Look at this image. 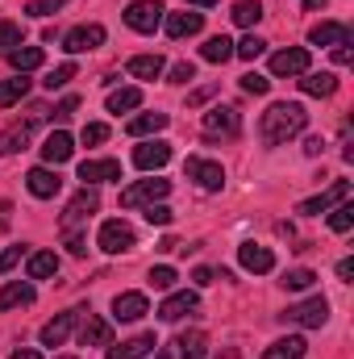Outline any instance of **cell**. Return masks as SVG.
Instances as JSON below:
<instances>
[{
	"label": "cell",
	"mask_w": 354,
	"mask_h": 359,
	"mask_svg": "<svg viewBox=\"0 0 354 359\" xmlns=\"http://www.w3.org/2000/svg\"><path fill=\"white\" fill-rule=\"evenodd\" d=\"M304 126H309V113H304L300 100H275L263 117H259V134H263L267 147H279V142L296 138Z\"/></svg>",
	"instance_id": "6da1fadb"
},
{
	"label": "cell",
	"mask_w": 354,
	"mask_h": 359,
	"mask_svg": "<svg viewBox=\"0 0 354 359\" xmlns=\"http://www.w3.org/2000/svg\"><path fill=\"white\" fill-rule=\"evenodd\" d=\"M279 318H283V322H296V326H304V330H321V326L330 322V301L317 292V297H309V301H300V305H288Z\"/></svg>",
	"instance_id": "7a4b0ae2"
},
{
	"label": "cell",
	"mask_w": 354,
	"mask_h": 359,
	"mask_svg": "<svg viewBox=\"0 0 354 359\" xmlns=\"http://www.w3.org/2000/svg\"><path fill=\"white\" fill-rule=\"evenodd\" d=\"M155 351H159L155 359H204L208 355V334L204 330H187V334H179V339L155 347Z\"/></svg>",
	"instance_id": "3957f363"
},
{
	"label": "cell",
	"mask_w": 354,
	"mask_h": 359,
	"mask_svg": "<svg viewBox=\"0 0 354 359\" xmlns=\"http://www.w3.org/2000/svg\"><path fill=\"white\" fill-rule=\"evenodd\" d=\"M163 4L159 0H134L129 8H125V25L129 29H138V34H155L159 25H163Z\"/></svg>",
	"instance_id": "277c9868"
},
{
	"label": "cell",
	"mask_w": 354,
	"mask_h": 359,
	"mask_svg": "<svg viewBox=\"0 0 354 359\" xmlns=\"http://www.w3.org/2000/svg\"><path fill=\"white\" fill-rule=\"evenodd\" d=\"M171 192V180H138L121 192V205L125 209H138V205H159L163 196Z\"/></svg>",
	"instance_id": "5b68a950"
},
{
	"label": "cell",
	"mask_w": 354,
	"mask_h": 359,
	"mask_svg": "<svg viewBox=\"0 0 354 359\" xmlns=\"http://www.w3.org/2000/svg\"><path fill=\"white\" fill-rule=\"evenodd\" d=\"M346 196H351V180H334L325 192H317V196L300 201V205H296V213H304V217H317V213L334 209V205H338V201H346Z\"/></svg>",
	"instance_id": "8992f818"
},
{
	"label": "cell",
	"mask_w": 354,
	"mask_h": 359,
	"mask_svg": "<svg viewBox=\"0 0 354 359\" xmlns=\"http://www.w3.org/2000/svg\"><path fill=\"white\" fill-rule=\"evenodd\" d=\"M183 172H187V180H196L204 192H221L225 188V168L213 163V159H187Z\"/></svg>",
	"instance_id": "52a82bcc"
},
{
	"label": "cell",
	"mask_w": 354,
	"mask_h": 359,
	"mask_svg": "<svg viewBox=\"0 0 354 359\" xmlns=\"http://www.w3.org/2000/svg\"><path fill=\"white\" fill-rule=\"evenodd\" d=\"M96 247H100L104 255H121V251L134 247V230H129L125 222H104L100 234H96Z\"/></svg>",
	"instance_id": "ba28073f"
},
{
	"label": "cell",
	"mask_w": 354,
	"mask_h": 359,
	"mask_svg": "<svg viewBox=\"0 0 354 359\" xmlns=\"http://www.w3.org/2000/svg\"><path fill=\"white\" fill-rule=\"evenodd\" d=\"M96 209H100V196H96V188H88V184H84V192H76V196L67 201V213H63V230H76L80 222H88Z\"/></svg>",
	"instance_id": "9c48e42d"
},
{
	"label": "cell",
	"mask_w": 354,
	"mask_h": 359,
	"mask_svg": "<svg viewBox=\"0 0 354 359\" xmlns=\"http://www.w3.org/2000/svg\"><path fill=\"white\" fill-rule=\"evenodd\" d=\"M309 72V50L304 46H288L271 55V76H304Z\"/></svg>",
	"instance_id": "30bf717a"
},
{
	"label": "cell",
	"mask_w": 354,
	"mask_h": 359,
	"mask_svg": "<svg viewBox=\"0 0 354 359\" xmlns=\"http://www.w3.org/2000/svg\"><path fill=\"white\" fill-rule=\"evenodd\" d=\"M238 130H242V117H238L234 104H217V109L204 113V134H225V138H234Z\"/></svg>",
	"instance_id": "8fae6325"
},
{
	"label": "cell",
	"mask_w": 354,
	"mask_h": 359,
	"mask_svg": "<svg viewBox=\"0 0 354 359\" xmlns=\"http://www.w3.org/2000/svg\"><path fill=\"white\" fill-rule=\"evenodd\" d=\"M134 163H138L142 172H159V168H167V163H171V147H167V142H159V138H150V142L134 147Z\"/></svg>",
	"instance_id": "7c38bea8"
},
{
	"label": "cell",
	"mask_w": 354,
	"mask_h": 359,
	"mask_svg": "<svg viewBox=\"0 0 354 359\" xmlns=\"http://www.w3.org/2000/svg\"><path fill=\"white\" fill-rule=\"evenodd\" d=\"M80 313H84V309H67V313H59L55 322H46V326H42V334H38V339H42V347H63V343H67V334L76 330Z\"/></svg>",
	"instance_id": "4fadbf2b"
},
{
	"label": "cell",
	"mask_w": 354,
	"mask_h": 359,
	"mask_svg": "<svg viewBox=\"0 0 354 359\" xmlns=\"http://www.w3.org/2000/svg\"><path fill=\"white\" fill-rule=\"evenodd\" d=\"M96 46H104V25H76L63 38V50L67 55H84V50H96Z\"/></svg>",
	"instance_id": "5bb4252c"
},
{
	"label": "cell",
	"mask_w": 354,
	"mask_h": 359,
	"mask_svg": "<svg viewBox=\"0 0 354 359\" xmlns=\"http://www.w3.org/2000/svg\"><path fill=\"white\" fill-rule=\"evenodd\" d=\"M76 155V142H71V134L67 130H55L46 142H42V159L50 163V168H59V163H67Z\"/></svg>",
	"instance_id": "9a60e30c"
},
{
	"label": "cell",
	"mask_w": 354,
	"mask_h": 359,
	"mask_svg": "<svg viewBox=\"0 0 354 359\" xmlns=\"http://www.w3.org/2000/svg\"><path fill=\"white\" fill-rule=\"evenodd\" d=\"M146 313H150V305H146L142 292H117V301H113V318L117 322H138Z\"/></svg>",
	"instance_id": "2e32d148"
},
{
	"label": "cell",
	"mask_w": 354,
	"mask_h": 359,
	"mask_svg": "<svg viewBox=\"0 0 354 359\" xmlns=\"http://www.w3.org/2000/svg\"><path fill=\"white\" fill-rule=\"evenodd\" d=\"M238 264L246 271H255V276H267V271L275 268V255L267 247H259V243H242L238 247Z\"/></svg>",
	"instance_id": "e0dca14e"
},
{
	"label": "cell",
	"mask_w": 354,
	"mask_h": 359,
	"mask_svg": "<svg viewBox=\"0 0 354 359\" xmlns=\"http://www.w3.org/2000/svg\"><path fill=\"white\" fill-rule=\"evenodd\" d=\"M309 42L313 46H338V42H354L351 25H338V21H317L309 29Z\"/></svg>",
	"instance_id": "ac0fdd59"
},
{
	"label": "cell",
	"mask_w": 354,
	"mask_h": 359,
	"mask_svg": "<svg viewBox=\"0 0 354 359\" xmlns=\"http://www.w3.org/2000/svg\"><path fill=\"white\" fill-rule=\"evenodd\" d=\"M80 180H84V184L121 180V163H117V159H84V163H80Z\"/></svg>",
	"instance_id": "d6986e66"
},
{
	"label": "cell",
	"mask_w": 354,
	"mask_h": 359,
	"mask_svg": "<svg viewBox=\"0 0 354 359\" xmlns=\"http://www.w3.org/2000/svg\"><path fill=\"white\" fill-rule=\"evenodd\" d=\"M196 305H200V297H196V292H187V288H183V292H171V297L159 305V322H179V318H183V313H192Z\"/></svg>",
	"instance_id": "ffe728a7"
},
{
	"label": "cell",
	"mask_w": 354,
	"mask_h": 359,
	"mask_svg": "<svg viewBox=\"0 0 354 359\" xmlns=\"http://www.w3.org/2000/svg\"><path fill=\"white\" fill-rule=\"evenodd\" d=\"M25 184H29V192H34L38 201H50V196H59V188H63L59 172H50V168H34V172L25 176Z\"/></svg>",
	"instance_id": "44dd1931"
},
{
	"label": "cell",
	"mask_w": 354,
	"mask_h": 359,
	"mask_svg": "<svg viewBox=\"0 0 354 359\" xmlns=\"http://www.w3.org/2000/svg\"><path fill=\"white\" fill-rule=\"evenodd\" d=\"M125 72H129L134 80H159V76L167 72V63H163V55H134V59L125 63Z\"/></svg>",
	"instance_id": "7402d4cb"
},
{
	"label": "cell",
	"mask_w": 354,
	"mask_h": 359,
	"mask_svg": "<svg viewBox=\"0 0 354 359\" xmlns=\"http://www.w3.org/2000/svg\"><path fill=\"white\" fill-rule=\"evenodd\" d=\"M204 29V13H171L167 17V38H192Z\"/></svg>",
	"instance_id": "603a6c76"
},
{
	"label": "cell",
	"mask_w": 354,
	"mask_h": 359,
	"mask_svg": "<svg viewBox=\"0 0 354 359\" xmlns=\"http://www.w3.org/2000/svg\"><path fill=\"white\" fill-rule=\"evenodd\" d=\"M17 305H34V284L29 280H8L0 288V309H17Z\"/></svg>",
	"instance_id": "cb8c5ba5"
},
{
	"label": "cell",
	"mask_w": 354,
	"mask_h": 359,
	"mask_svg": "<svg viewBox=\"0 0 354 359\" xmlns=\"http://www.w3.org/2000/svg\"><path fill=\"white\" fill-rule=\"evenodd\" d=\"M80 347H113V326L104 318H88L80 330Z\"/></svg>",
	"instance_id": "d4e9b609"
},
{
	"label": "cell",
	"mask_w": 354,
	"mask_h": 359,
	"mask_svg": "<svg viewBox=\"0 0 354 359\" xmlns=\"http://www.w3.org/2000/svg\"><path fill=\"white\" fill-rule=\"evenodd\" d=\"M155 347H159L155 334H138V339H129V343H121V347H108V359H146Z\"/></svg>",
	"instance_id": "484cf974"
},
{
	"label": "cell",
	"mask_w": 354,
	"mask_h": 359,
	"mask_svg": "<svg viewBox=\"0 0 354 359\" xmlns=\"http://www.w3.org/2000/svg\"><path fill=\"white\" fill-rule=\"evenodd\" d=\"M300 88L309 92V96H334L338 92V76L334 72H304V80H300Z\"/></svg>",
	"instance_id": "4316f807"
},
{
	"label": "cell",
	"mask_w": 354,
	"mask_h": 359,
	"mask_svg": "<svg viewBox=\"0 0 354 359\" xmlns=\"http://www.w3.org/2000/svg\"><path fill=\"white\" fill-rule=\"evenodd\" d=\"M304 351H309V343H304L300 334H288V339L271 343L263 351V359H304Z\"/></svg>",
	"instance_id": "83f0119b"
},
{
	"label": "cell",
	"mask_w": 354,
	"mask_h": 359,
	"mask_svg": "<svg viewBox=\"0 0 354 359\" xmlns=\"http://www.w3.org/2000/svg\"><path fill=\"white\" fill-rule=\"evenodd\" d=\"M8 63L25 76V72H38V67L46 63V55H42V46H13V50H8Z\"/></svg>",
	"instance_id": "f1b7e54d"
},
{
	"label": "cell",
	"mask_w": 354,
	"mask_h": 359,
	"mask_svg": "<svg viewBox=\"0 0 354 359\" xmlns=\"http://www.w3.org/2000/svg\"><path fill=\"white\" fill-rule=\"evenodd\" d=\"M167 121H171L167 113H138V117H134L125 130H129L134 138H146V134H159V130H167Z\"/></svg>",
	"instance_id": "f546056e"
},
{
	"label": "cell",
	"mask_w": 354,
	"mask_h": 359,
	"mask_svg": "<svg viewBox=\"0 0 354 359\" xmlns=\"http://www.w3.org/2000/svg\"><path fill=\"white\" fill-rule=\"evenodd\" d=\"M25 271H29V280H50V276L59 271V255H55V251H34L29 264H25Z\"/></svg>",
	"instance_id": "4dcf8cb0"
},
{
	"label": "cell",
	"mask_w": 354,
	"mask_h": 359,
	"mask_svg": "<svg viewBox=\"0 0 354 359\" xmlns=\"http://www.w3.org/2000/svg\"><path fill=\"white\" fill-rule=\"evenodd\" d=\"M200 59H204V63H229V59H234V42H229L225 34H217V38H208V42L200 46Z\"/></svg>",
	"instance_id": "1f68e13d"
},
{
	"label": "cell",
	"mask_w": 354,
	"mask_h": 359,
	"mask_svg": "<svg viewBox=\"0 0 354 359\" xmlns=\"http://www.w3.org/2000/svg\"><path fill=\"white\" fill-rule=\"evenodd\" d=\"M25 92H29V80L21 72L13 80H0V109H13L17 100H25Z\"/></svg>",
	"instance_id": "d6a6232c"
},
{
	"label": "cell",
	"mask_w": 354,
	"mask_h": 359,
	"mask_svg": "<svg viewBox=\"0 0 354 359\" xmlns=\"http://www.w3.org/2000/svg\"><path fill=\"white\" fill-rule=\"evenodd\" d=\"M242 29H250V25H259V17H263V0H234V13H229Z\"/></svg>",
	"instance_id": "836d02e7"
},
{
	"label": "cell",
	"mask_w": 354,
	"mask_h": 359,
	"mask_svg": "<svg viewBox=\"0 0 354 359\" xmlns=\"http://www.w3.org/2000/svg\"><path fill=\"white\" fill-rule=\"evenodd\" d=\"M142 104V88H117L108 92V113H129Z\"/></svg>",
	"instance_id": "e575fe53"
},
{
	"label": "cell",
	"mask_w": 354,
	"mask_h": 359,
	"mask_svg": "<svg viewBox=\"0 0 354 359\" xmlns=\"http://www.w3.org/2000/svg\"><path fill=\"white\" fill-rule=\"evenodd\" d=\"M25 142H29V121L0 134V155H17V151H25Z\"/></svg>",
	"instance_id": "d590c367"
},
{
	"label": "cell",
	"mask_w": 354,
	"mask_h": 359,
	"mask_svg": "<svg viewBox=\"0 0 354 359\" xmlns=\"http://www.w3.org/2000/svg\"><path fill=\"white\" fill-rule=\"evenodd\" d=\"M288 292H309L313 284H317V271H309V268H292V271H283V280H279Z\"/></svg>",
	"instance_id": "8d00e7d4"
},
{
	"label": "cell",
	"mask_w": 354,
	"mask_h": 359,
	"mask_svg": "<svg viewBox=\"0 0 354 359\" xmlns=\"http://www.w3.org/2000/svg\"><path fill=\"white\" fill-rule=\"evenodd\" d=\"M263 50H267V42L259 38V34H246L242 42H234V55H238V59H246V63H255Z\"/></svg>",
	"instance_id": "74e56055"
},
{
	"label": "cell",
	"mask_w": 354,
	"mask_h": 359,
	"mask_svg": "<svg viewBox=\"0 0 354 359\" xmlns=\"http://www.w3.org/2000/svg\"><path fill=\"white\" fill-rule=\"evenodd\" d=\"M351 226H354V205L338 201V209H334V217H330V230H334V234H346Z\"/></svg>",
	"instance_id": "f35d334b"
},
{
	"label": "cell",
	"mask_w": 354,
	"mask_h": 359,
	"mask_svg": "<svg viewBox=\"0 0 354 359\" xmlns=\"http://www.w3.org/2000/svg\"><path fill=\"white\" fill-rule=\"evenodd\" d=\"M71 80H76V63H59V67H55V72H50V76L42 80V84L55 92V88H67Z\"/></svg>",
	"instance_id": "ab89813d"
},
{
	"label": "cell",
	"mask_w": 354,
	"mask_h": 359,
	"mask_svg": "<svg viewBox=\"0 0 354 359\" xmlns=\"http://www.w3.org/2000/svg\"><path fill=\"white\" fill-rule=\"evenodd\" d=\"M21 38H25V34H21L17 21H0V50H4V55H8L13 46H21Z\"/></svg>",
	"instance_id": "60d3db41"
},
{
	"label": "cell",
	"mask_w": 354,
	"mask_h": 359,
	"mask_svg": "<svg viewBox=\"0 0 354 359\" xmlns=\"http://www.w3.org/2000/svg\"><path fill=\"white\" fill-rule=\"evenodd\" d=\"M80 142H84V147H100V142H108V126L88 121V126H84V134H80Z\"/></svg>",
	"instance_id": "b9f144b4"
},
{
	"label": "cell",
	"mask_w": 354,
	"mask_h": 359,
	"mask_svg": "<svg viewBox=\"0 0 354 359\" xmlns=\"http://www.w3.org/2000/svg\"><path fill=\"white\" fill-rule=\"evenodd\" d=\"M176 280H179V276H176V268H167V264L150 268V284H155V288H163V292H167V288H171Z\"/></svg>",
	"instance_id": "7bdbcfd3"
},
{
	"label": "cell",
	"mask_w": 354,
	"mask_h": 359,
	"mask_svg": "<svg viewBox=\"0 0 354 359\" xmlns=\"http://www.w3.org/2000/svg\"><path fill=\"white\" fill-rule=\"evenodd\" d=\"M171 217H176V213H171L163 201H159V205H146V222H150V226H171Z\"/></svg>",
	"instance_id": "ee69618b"
},
{
	"label": "cell",
	"mask_w": 354,
	"mask_h": 359,
	"mask_svg": "<svg viewBox=\"0 0 354 359\" xmlns=\"http://www.w3.org/2000/svg\"><path fill=\"white\" fill-rule=\"evenodd\" d=\"M67 0H29L25 4V13H34V17H50V13H59Z\"/></svg>",
	"instance_id": "f6af8a7d"
},
{
	"label": "cell",
	"mask_w": 354,
	"mask_h": 359,
	"mask_svg": "<svg viewBox=\"0 0 354 359\" xmlns=\"http://www.w3.org/2000/svg\"><path fill=\"white\" fill-rule=\"evenodd\" d=\"M267 88H271V80H263L259 72L242 76V92H250V96H267Z\"/></svg>",
	"instance_id": "bcb514c9"
},
{
	"label": "cell",
	"mask_w": 354,
	"mask_h": 359,
	"mask_svg": "<svg viewBox=\"0 0 354 359\" xmlns=\"http://www.w3.org/2000/svg\"><path fill=\"white\" fill-rule=\"evenodd\" d=\"M187 80H196V63H187V59H183V63L171 67V84H187Z\"/></svg>",
	"instance_id": "7dc6e473"
},
{
	"label": "cell",
	"mask_w": 354,
	"mask_h": 359,
	"mask_svg": "<svg viewBox=\"0 0 354 359\" xmlns=\"http://www.w3.org/2000/svg\"><path fill=\"white\" fill-rule=\"evenodd\" d=\"M76 109H80V96H63V100H59V109H55V117H59V121H71V117H76Z\"/></svg>",
	"instance_id": "c3c4849f"
},
{
	"label": "cell",
	"mask_w": 354,
	"mask_h": 359,
	"mask_svg": "<svg viewBox=\"0 0 354 359\" xmlns=\"http://www.w3.org/2000/svg\"><path fill=\"white\" fill-rule=\"evenodd\" d=\"M17 264H21V247H8V251L0 255V276H4V271H13Z\"/></svg>",
	"instance_id": "681fc988"
},
{
	"label": "cell",
	"mask_w": 354,
	"mask_h": 359,
	"mask_svg": "<svg viewBox=\"0 0 354 359\" xmlns=\"http://www.w3.org/2000/svg\"><path fill=\"white\" fill-rule=\"evenodd\" d=\"M67 251H71V255H88V234H76V230H71V238H67Z\"/></svg>",
	"instance_id": "f907efd6"
},
{
	"label": "cell",
	"mask_w": 354,
	"mask_h": 359,
	"mask_svg": "<svg viewBox=\"0 0 354 359\" xmlns=\"http://www.w3.org/2000/svg\"><path fill=\"white\" fill-rule=\"evenodd\" d=\"M213 92H217V84H204V88L187 92V104H192V109H196V104H204V100H208V96H213Z\"/></svg>",
	"instance_id": "816d5d0a"
},
{
	"label": "cell",
	"mask_w": 354,
	"mask_h": 359,
	"mask_svg": "<svg viewBox=\"0 0 354 359\" xmlns=\"http://www.w3.org/2000/svg\"><path fill=\"white\" fill-rule=\"evenodd\" d=\"M351 46H354V42H338V46H334V63H338V67H346V63L354 59Z\"/></svg>",
	"instance_id": "f5cc1de1"
},
{
	"label": "cell",
	"mask_w": 354,
	"mask_h": 359,
	"mask_svg": "<svg viewBox=\"0 0 354 359\" xmlns=\"http://www.w3.org/2000/svg\"><path fill=\"white\" fill-rule=\"evenodd\" d=\"M321 151H325V142H321V134H313V138H304V155H313V159H317Z\"/></svg>",
	"instance_id": "db71d44e"
},
{
	"label": "cell",
	"mask_w": 354,
	"mask_h": 359,
	"mask_svg": "<svg viewBox=\"0 0 354 359\" xmlns=\"http://www.w3.org/2000/svg\"><path fill=\"white\" fill-rule=\"evenodd\" d=\"M213 276H217L213 268H196V271H192V280H196L200 288H204V284H213Z\"/></svg>",
	"instance_id": "11a10c76"
},
{
	"label": "cell",
	"mask_w": 354,
	"mask_h": 359,
	"mask_svg": "<svg viewBox=\"0 0 354 359\" xmlns=\"http://www.w3.org/2000/svg\"><path fill=\"white\" fill-rule=\"evenodd\" d=\"M338 276H342V280H351V276H354V259H342V264H338Z\"/></svg>",
	"instance_id": "9f6ffc18"
},
{
	"label": "cell",
	"mask_w": 354,
	"mask_h": 359,
	"mask_svg": "<svg viewBox=\"0 0 354 359\" xmlns=\"http://www.w3.org/2000/svg\"><path fill=\"white\" fill-rule=\"evenodd\" d=\"M8 359H42V355H38L34 347H21V351H13V355H8Z\"/></svg>",
	"instance_id": "6f0895ef"
},
{
	"label": "cell",
	"mask_w": 354,
	"mask_h": 359,
	"mask_svg": "<svg viewBox=\"0 0 354 359\" xmlns=\"http://www.w3.org/2000/svg\"><path fill=\"white\" fill-rule=\"evenodd\" d=\"M330 0H304V8H325Z\"/></svg>",
	"instance_id": "680465c9"
},
{
	"label": "cell",
	"mask_w": 354,
	"mask_h": 359,
	"mask_svg": "<svg viewBox=\"0 0 354 359\" xmlns=\"http://www.w3.org/2000/svg\"><path fill=\"white\" fill-rule=\"evenodd\" d=\"M187 4H196V8H213L217 0H187Z\"/></svg>",
	"instance_id": "91938a15"
}]
</instances>
